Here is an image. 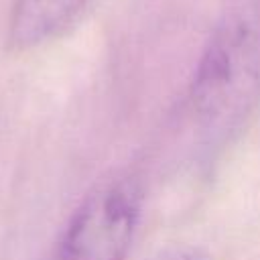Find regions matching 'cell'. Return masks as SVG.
<instances>
[{"label": "cell", "mask_w": 260, "mask_h": 260, "mask_svg": "<svg viewBox=\"0 0 260 260\" xmlns=\"http://www.w3.org/2000/svg\"><path fill=\"white\" fill-rule=\"evenodd\" d=\"M87 0H14L8 41L14 49H30L61 35Z\"/></svg>", "instance_id": "3957f363"}, {"label": "cell", "mask_w": 260, "mask_h": 260, "mask_svg": "<svg viewBox=\"0 0 260 260\" xmlns=\"http://www.w3.org/2000/svg\"><path fill=\"white\" fill-rule=\"evenodd\" d=\"M152 260H209V258L203 252L193 250V248H173V250L160 252Z\"/></svg>", "instance_id": "277c9868"}, {"label": "cell", "mask_w": 260, "mask_h": 260, "mask_svg": "<svg viewBox=\"0 0 260 260\" xmlns=\"http://www.w3.org/2000/svg\"><path fill=\"white\" fill-rule=\"evenodd\" d=\"M260 102V0H238L215 22L189 87L197 128L215 142L236 134Z\"/></svg>", "instance_id": "6da1fadb"}, {"label": "cell", "mask_w": 260, "mask_h": 260, "mask_svg": "<svg viewBox=\"0 0 260 260\" xmlns=\"http://www.w3.org/2000/svg\"><path fill=\"white\" fill-rule=\"evenodd\" d=\"M138 219V185L128 177L102 181L69 219L59 260H126Z\"/></svg>", "instance_id": "7a4b0ae2"}]
</instances>
